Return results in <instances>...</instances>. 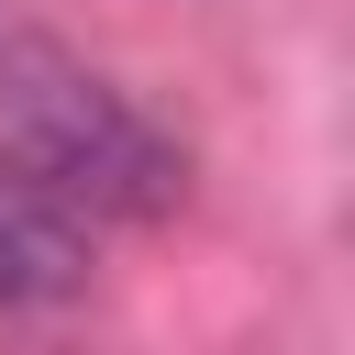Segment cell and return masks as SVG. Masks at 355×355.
Instances as JSON below:
<instances>
[{
    "mask_svg": "<svg viewBox=\"0 0 355 355\" xmlns=\"http://www.w3.org/2000/svg\"><path fill=\"white\" fill-rule=\"evenodd\" d=\"M0 178L67 222H155L189 189L178 144L55 44H0Z\"/></svg>",
    "mask_w": 355,
    "mask_h": 355,
    "instance_id": "cell-1",
    "label": "cell"
},
{
    "mask_svg": "<svg viewBox=\"0 0 355 355\" xmlns=\"http://www.w3.org/2000/svg\"><path fill=\"white\" fill-rule=\"evenodd\" d=\"M89 288V222L0 178V300H78Z\"/></svg>",
    "mask_w": 355,
    "mask_h": 355,
    "instance_id": "cell-2",
    "label": "cell"
}]
</instances>
